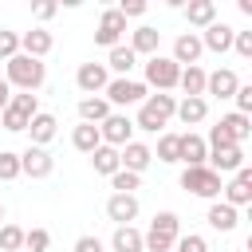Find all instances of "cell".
<instances>
[{"label":"cell","instance_id":"18","mask_svg":"<svg viewBox=\"0 0 252 252\" xmlns=\"http://www.w3.org/2000/svg\"><path fill=\"white\" fill-rule=\"evenodd\" d=\"M205 165H209L213 173H236V169H244V146H224V150H213Z\"/></svg>","mask_w":252,"mask_h":252},{"label":"cell","instance_id":"11","mask_svg":"<svg viewBox=\"0 0 252 252\" xmlns=\"http://www.w3.org/2000/svg\"><path fill=\"white\" fill-rule=\"evenodd\" d=\"M106 83H110V71H106V63H83L79 71H75V87L91 98V94H102L106 91Z\"/></svg>","mask_w":252,"mask_h":252},{"label":"cell","instance_id":"2","mask_svg":"<svg viewBox=\"0 0 252 252\" xmlns=\"http://www.w3.org/2000/svg\"><path fill=\"white\" fill-rule=\"evenodd\" d=\"M177 110V98L173 94H146V102L138 106V118H134V130H146V134H161V126L173 118Z\"/></svg>","mask_w":252,"mask_h":252},{"label":"cell","instance_id":"32","mask_svg":"<svg viewBox=\"0 0 252 252\" xmlns=\"http://www.w3.org/2000/svg\"><path fill=\"white\" fill-rule=\"evenodd\" d=\"M177 154H181V134H158V150H154V158L165 161V165H177Z\"/></svg>","mask_w":252,"mask_h":252},{"label":"cell","instance_id":"46","mask_svg":"<svg viewBox=\"0 0 252 252\" xmlns=\"http://www.w3.org/2000/svg\"><path fill=\"white\" fill-rule=\"evenodd\" d=\"M8 98H12V87H8V83H4V75H0V110L8 106Z\"/></svg>","mask_w":252,"mask_h":252},{"label":"cell","instance_id":"27","mask_svg":"<svg viewBox=\"0 0 252 252\" xmlns=\"http://www.w3.org/2000/svg\"><path fill=\"white\" fill-rule=\"evenodd\" d=\"M205 75L209 71H201V67H181L177 87L185 91V98H205Z\"/></svg>","mask_w":252,"mask_h":252},{"label":"cell","instance_id":"16","mask_svg":"<svg viewBox=\"0 0 252 252\" xmlns=\"http://www.w3.org/2000/svg\"><path fill=\"white\" fill-rule=\"evenodd\" d=\"M236 87H240V79H236L232 67H220V71L205 75V94H213V98H232Z\"/></svg>","mask_w":252,"mask_h":252},{"label":"cell","instance_id":"7","mask_svg":"<svg viewBox=\"0 0 252 252\" xmlns=\"http://www.w3.org/2000/svg\"><path fill=\"white\" fill-rule=\"evenodd\" d=\"M98 138H102V146H114V150H122L126 142H134V118H130V114H118V110H110V114L98 122Z\"/></svg>","mask_w":252,"mask_h":252},{"label":"cell","instance_id":"4","mask_svg":"<svg viewBox=\"0 0 252 252\" xmlns=\"http://www.w3.org/2000/svg\"><path fill=\"white\" fill-rule=\"evenodd\" d=\"M181 189L193 193V197H201V201H220L224 181H220V173H213L209 165H189V169H181Z\"/></svg>","mask_w":252,"mask_h":252},{"label":"cell","instance_id":"22","mask_svg":"<svg viewBox=\"0 0 252 252\" xmlns=\"http://www.w3.org/2000/svg\"><path fill=\"white\" fill-rule=\"evenodd\" d=\"M177 161H185V169L189 165H205L209 161V146H205V138L201 134H181V154H177Z\"/></svg>","mask_w":252,"mask_h":252},{"label":"cell","instance_id":"37","mask_svg":"<svg viewBox=\"0 0 252 252\" xmlns=\"http://www.w3.org/2000/svg\"><path fill=\"white\" fill-rule=\"evenodd\" d=\"M173 248H177V252H209V244H205L201 232H181V236L173 240Z\"/></svg>","mask_w":252,"mask_h":252},{"label":"cell","instance_id":"20","mask_svg":"<svg viewBox=\"0 0 252 252\" xmlns=\"http://www.w3.org/2000/svg\"><path fill=\"white\" fill-rule=\"evenodd\" d=\"M205 220H209V228H217V232H232V228L240 224V209H232V205H224V201H209Z\"/></svg>","mask_w":252,"mask_h":252},{"label":"cell","instance_id":"38","mask_svg":"<svg viewBox=\"0 0 252 252\" xmlns=\"http://www.w3.org/2000/svg\"><path fill=\"white\" fill-rule=\"evenodd\" d=\"M20 177V154L0 150V181H16Z\"/></svg>","mask_w":252,"mask_h":252},{"label":"cell","instance_id":"34","mask_svg":"<svg viewBox=\"0 0 252 252\" xmlns=\"http://www.w3.org/2000/svg\"><path fill=\"white\" fill-rule=\"evenodd\" d=\"M28 122H32V118H28V114H20L16 106H4V110H0V126H4V130H12V134H24V130H28Z\"/></svg>","mask_w":252,"mask_h":252},{"label":"cell","instance_id":"3","mask_svg":"<svg viewBox=\"0 0 252 252\" xmlns=\"http://www.w3.org/2000/svg\"><path fill=\"white\" fill-rule=\"evenodd\" d=\"M177 236H181V217L177 213H154L150 228L142 232V252H173Z\"/></svg>","mask_w":252,"mask_h":252},{"label":"cell","instance_id":"1","mask_svg":"<svg viewBox=\"0 0 252 252\" xmlns=\"http://www.w3.org/2000/svg\"><path fill=\"white\" fill-rule=\"evenodd\" d=\"M43 79H47V67H43V59H32V55H12L8 63H4V83L12 87V91H28V94H35L39 87H43Z\"/></svg>","mask_w":252,"mask_h":252},{"label":"cell","instance_id":"40","mask_svg":"<svg viewBox=\"0 0 252 252\" xmlns=\"http://www.w3.org/2000/svg\"><path fill=\"white\" fill-rule=\"evenodd\" d=\"M12 55H20V32H8V28H0V59L8 63Z\"/></svg>","mask_w":252,"mask_h":252},{"label":"cell","instance_id":"47","mask_svg":"<svg viewBox=\"0 0 252 252\" xmlns=\"http://www.w3.org/2000/svg\"><path fill=\"white\" fill-rule=\"evenodd\" d=\"M0 224H4V201H0Z\"/></svg>","mask_w":252,"mask_h":252},{"label":"cell","instance_id":"14","mask_svg":"<svg viewBox=\"0 0 252 252\" xmlns=\"http://www.w3.org/2000/svg\"><path fill=\"white\" fill-rule=\"evenodd\" d=\"M118 161H122V169H130V173H146L150 169V161H154V150L146 146V142H126L122 150H118Z\"/></svg>","mask_w":252,"mask_h":252},{"label":"cell","instance_id":"17","mask_svg":"<svg viewBox=\"0 0 252 252\" xmlns=\"http://www.w3.org/2000/svg\"><path fill=\"white\" fill-rule=\"evenodd\" d=\"M59 134V118L51 114V110H39L32 122H28V138H32V146H43L47 150V142Z\"/></svg>","mask_w":252,"mask_h":252},{"label":"cell","instance_id":"15","mask_svg":"<svg viewBox=\"0 0 252 252\" xmlns=\"http://www.w3.org/2000/svg\"><path fill=\"white\" fill-rule=\"evenodd\" d=\"M232 35H236V28H228V24L213 20V24L201 32V47H205V51H217V55H224V51H232Z\"/></svg>","mask_w":252,"mask_h":252},{"label":"cell","instance_id":"10","mask_svg":"<svg viewBox=\"0 0 252 252\" xmlns=\"http://www.w3.org/2000/svg\"><path fill=\"white\" fill-rule=\"evenodd\" d=\"M220 201H224V205H232V209L252 205V169H248V165L232 173V181L220 189Z\"/></svg>","mask_w":252,"mask_h":252},{"label":"cell","instance_id":"13","mask_svg":"<svg viewBox=\"0 0 252 252\" xmlns=\"http://www.w3.org/2000/svg\"><path fill=\"white\" fill-rule=\"evenodd\" d=\"M205 55V47H201V35L197 32H181L177 39H173V63L177 67H197V59Z\"/></svg>","mask_w":252,"mask_h":252},{"label":"cell","instance_id":"6","mask_svg":"<svg viewBox=\"0 0 252 252\" xmlns=\"http://www.w3.org/2000/svg\"><path fill=\"white\" fill-rule=\"evenodd\" d=\"M146 94H150V91H146L142 79H110L106 91H102V98H106L110 106H142Z\"/></svg>","mask_w":252,"mask_h":252},{"label":"cell","instance_id":"5","mask_svg":"<svg viewBox=\"0 0 252 252\" xmlns=\"http://www.w3.org/2000/svg\"><path fill=\"white\" fill-rule=\"evenodd\" d=\"M177 75H181V67L169 59V55H150L146 59V91L154 87V91H161V94H169L173 87H177Z\"/></svg>","mask_w":252,"mask_h":252},{"label":"cell","instance_id":"19","mask_svg":"<svg viewBox=\"0 0 252 252\" xmlns=\"http://www.w3.org/2000/svg\"><path fill=\"white\" fill-rule=\"evenodd\" d=\"M51 47H55V35H51L47 28H32V32H24V35H20V51H24V55H32V59H43Z\"/></svg>","mask_w":252,"mask_h":252},{"label":"cell","instance_id":"21","mask_svg":"<svg viewBox=\"0 0 252 252\" xmlns=\"http://www.w3.org/2000/svg\"><path fill=\"white\" fill-rule=\"evenodd\" d=\"M158 43H161V32L150 28V24H142V28L130 32V43H126V47H130L134 55H146V59H150V55H158Z\"/></svg>","mask_w":252,"mask_h":252},{"label":"cell","instance_id":"36","mask_svg":"<svg viewBox=\"0 0 252 252\" xmlns=\"http://www.w3.org/2000/svg\"><path fill=\"white\" fill-rule=\"evenodd\" d=\"M8 106H16L20 114H28V118H35L39 114V98L35 94H28V91H16L12 98H8Z\"/></svg>","mask_w":252,"mask_h":252},{"label":"cell","instance_id":"9","mask_svg":"<svg viewBox=\"0 0 252 252\" xmlns=\"http://www.w3.org/2000/svg\"><path fill=\"white\" fill-rule=\"evenodd\" d=\"M20 173H28L32 181H43V177L55 173V158H51L43 146H28V150L20 154Z\"/></svg>","mask_w":252,"mask_h":252},{"label":"cell","instance_id":"41","mask_svg":"<svg viewBox=\"0 0 252 252\" xmlns=\"http://www.w3.org/2000/svg\"><path fill=\"white\" fill-rule=\"evenodd\" d=\"M232 102H236V114H252V87H248V83H240V87H236V94H232Z\"/></svg>","mask_w":252,"mask_h":252},{"label":"cell","instance_id":"42","mask_svg":"<svg viewBox=\"0 0 252 252\" xmlns=\"http://www.w3.org/2000/svg\"><path fill=\"white\" fill-rule=\"evenodd\" d=\"M232 51H236L240 59H252V32H236V35H232Z\"/></svg>","mask_w":252,"mask_h":252},{"label":"cell","instance_id":"45","mask_svg":"<svg viewBox=\"0 0 252 252\" xmlns=\"http://www.w3.org/2000/svg\"><path fill=\"white\" fill-rule=\"evenodd\" d=\"M71 252H106V244H102V240H98V236H79V240H75V248H71Z\"/></svg>","mask_w":252,"mask_h":252},{"label":"cell","instance_id":"33","mask_svg":"<svg viewBox=\"0 0 252 252\" xmlns=\"http://www.w3.org/2000/svg\"><path fill=\"white\" fill-rule=\"evenodd\" d=\"M24 248V228L20 224H0V252H20Z\"/></svg>","mask_w":252,"mask_h":252},{"label":"cell","instance_id":"8","mask_svg":"<svg viewBox=\"0 0 252 252\" xmlns=\"http://www.w3.org/2000/svg\"><path fill=\"white\" fill-rule=\"evenodd\" d=\"M122 35H126V20H122V12H118V8H102L98 28H94V43L110 51V47L122 43Z\"/></svg>","mask_w":252,"mask_h":252},{"label":"cell","instance_id":"30","mask_svg":"<svg viewBox=\"0 0 252 252\" xmlns=\"http://www.w3.org/2000/svg\"><path fill=\"white\" fill-rule=\"evenodd\" d=\"M91 165H94V173H102V177H114V173L122 169V161H118V150H114V146H98V150L91 154Z\"/></svg>","mask_w":252,"mask_h":252},{"label":"cell","instance_id":"12","mask_svg":"<svg viewBox=\"0 0 252 252\" xmlns=\"http://www.w3.org/2000/svg\"><path fill=\"white\" fill-rule=\"evenodd\" d=\"M138 209H142V205H138L134 193H110V197H106V217L114 220V228L138 220Z\"/></svg>","mask_w":252,"mask_h":252},{"label":"cell","instance_id":"35","mask_svg":"<svg viewBox=\"0 0 252 252\" xmlns=\"http://www.w3.org/2000/svg\"><path fill=\"white\" fill-rule=\"evenodd\" d=\"M24 248L28 252H47L51 248V232L47 228H24Z\"/></svg>","mask_w":252,"mask_h":252},{"label":"cell","instance_id":"23","mask_svg":"<svg viewBox=\"0 0 252 252\" xmlns=\"http://www.w3.org/2000/svg\"><path fill=\"white\" fill-rule=\"evenodd\" d=\"M134 67H138V55H134L126 43L110 47V55H106V71H114V79H130Z\"/></svg>","mask_w":252,"mask_h":252},{"label":"cell","instance_id":"39","mask_svg":"<svg viewBox=\"0 0 252 252\" xmlns=\"http://www.w3.org/2000/svg\"><path fill=\"white\" fill-rule=\"evenodd\" d=\"M110 185H114V193H134V189L142 185V177H138V173H130V169H118V173L110 177Z\"/></svg>","mask_w":252,"mask_h":252},{"label":"cell","instance_id":"29","mask_svg":"<svg viewBox=\"0 0 252 252\" xmlns=\"http://www.w3.org/2000/svg\"><path fill=\"white\" fill-rule=\"evenodd\" d=\"M71 146H75L79 154H94V150L102 146V138H98V126H91V122H79V126L71 130Z\"/></svg>","mask_w":252,"mask_h":252},{"label":"cell","instance_id":"24","mask_svg":"<svg viewBox=\"0 0 252 252\" xmlns=\"http://www.w3.org/2000/svg\"><path fill=\"white\" fill-rule=\"evenodd\" d=\"M217 126L232 138V146H244V142L252 138V118H248V114H236V110H232V114H224Z\"/></svg>","mask_w":252,"mask_h":252},{"label":"cell","instance_id":"26","mask_svg":"<svg viewBox=\"0 0 252 252\" xmlns=\"http://www.w3.org/2000/svg\"><path fill=\"white\" fill-rule=\"evenodd\" d=\"M173 118H181L185 126H197V122H205V118H209V102H205V98H177Z\"/></svg>","mask_w":252,"mask_h":252},{"label":"cell","instance_id":"31","mask_svg":"<svg viewBox=\"0 0 252 252\" xmlns=\"http://www.w3.org/2000/svg\"><path fill=\"white\" fill-rule=\"evenodd\" d=\"M110 252H142V232H138L134 224L114 228V236H110Z\"/></svg>","mask_w":252,"mask_h":252},{"label":"cell","instance_id":"44","mask_svg":"<svg viewBox=\"0 0 252 252\" xmlns=\"http://www.w3.org/2000/svg\"><path fill=\"white\" fill-rule=\"evenodd\" d=\"M55 12H59V4H51V0H39V4H32V16H35L39 24H47Z\"/></svg>","mask_w":252,"mask_h":252},{"label":"cell","instance_id":"28","mask_svg":"<svg viewBox=\"0 0 252 252\" xmlns=\"http://www.w3.org/2000/svg\"><path fill=\"white\" fill-rule=\"evenodd\" d=\"M106 114H110V102H106L102 94L79 98V122H91V126H98V122H102Z\"/></svg>","mask_w":252,"mask_h":252},{"label":"cell","instance_id":"25","mask_svg":"<svg viewBox=\"0 0 252 252\" xmlns=\"http://www.w3.org/2000/svg\"><path fill=\"white\" fill-rule=\"evenodd\" d=\"M181 12H185V20H189V28H209V24L217 20V0H189Z\"/></svg>","mask_w":252,"mask_h":252},{"label":"cell","instance_id":"43","mask_svg":"<svg viewBox=\"0 0 252 252\" xmlns=\"http://www.w3.org/2000/svg\"><path fill=\"white\" fill-rule=\"evenodd\" d=\"M118 12H122V20H138V16H146V0H122Z\"/></svg>","mask_w":252,"mask_h":252}]
</instances>
